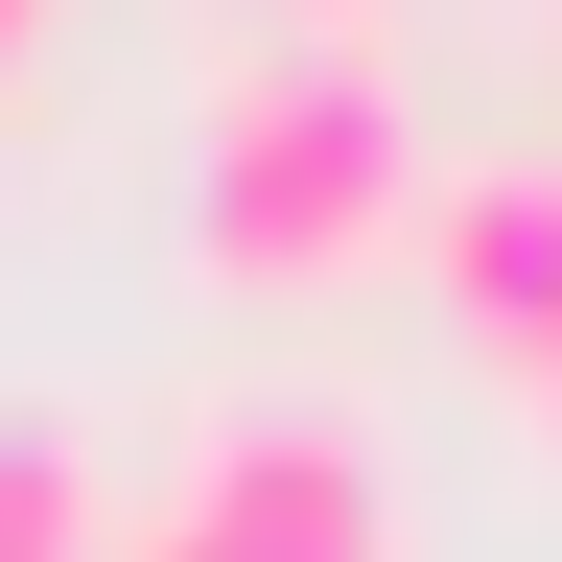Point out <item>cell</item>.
Listing matches in <instances>:
<instances>
[{"mask_svg":"<svg viewBox=\"0 0 562 562\" xmlns=\"http://www.w3.org/2000/svg\"><path fill=\"white\" fill-rule=\"evenodd\" d=\"M422 165L446 140H422L398 47L258 24V47H211V117H188V258L211 281H351L422 235Z\"/></svg>","mask_w":562,"mask_h":562,"instance_id":"1","label":"cell"},{"mask_svg":"<svg viewBox=\"0 0 562 562\" xmlns=\"http://www.w3.org/2000/svg\"><path fill=\"white\" fill-rule=\"evenodd\" d=\"M165 539H211V562H398V446L351 398H281V375H235L165 446V492H140Z\"/></svg>","mask_w":562,"mask_h":562,"instance_id":"2","label":"cell"},{"mask_svg":"<svg viewBox=\"0 0 562 562\" xmlns=\"http://www.w3.org/2000/svg\"><path fill=\"white\" fill-rule=\"evenodd\" d=\"M422 305H446L492 375H516V351L562 328V140H469V165H422Z\"/></svg>","mask_w":562,"mask_h":562,"instance_id":"3","label":"cell"},{"mask_svg":"<svg viewBox=\"0 0 562 562\" xmlns=\"http://www.w3.org/2000/svg\"><path fill=\"white\" fill-rule=\"evenodd\" d=\"M0 562H117V492L70 422H0Z\"/></svg>","mask_w":562,"mask_h":562,"instance_id":"4","label":"cell"},{"mask_svg":"<svg viewBox=\"0 0 562 562\" xmlns=\"http://www.w3.org/2000/svg\"><path fill=\"white\" fill-rule=\"evenodd\" d=\"M516 422H539V446H562V328H539V351H516Z\"/></svg>","mask_w":562,"mask_h":562,"instance_id":"5","label":"cell"},{"mask_svg":"<svg viewBox=\"0 0 562 562\" xmlns=\"http://www.w3.org/2000/svg\"><path fill=\"white\" fill-rule=\"evenodd\" d=\"M117 562H211V539H165V516H117Z\"/></svg>","mask_w":562,"mask_h":562,"instance_id":"6","label":"cell"},{"mask_svg":"<svg viewBox=\"0 0 562 562\" xmlns=\"http://www.w3.org/2000/svg\"><path fill=\"white\" fill-rule=\"evenodd\" d=\"M24 47H47V0H0V70H24Z\"/></svg>","mask_w":562,"mask_h":562,"instance_id":"7","label":"cell"}]
</instances>
